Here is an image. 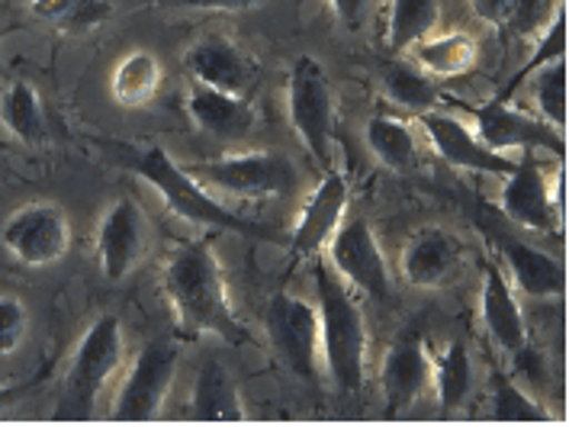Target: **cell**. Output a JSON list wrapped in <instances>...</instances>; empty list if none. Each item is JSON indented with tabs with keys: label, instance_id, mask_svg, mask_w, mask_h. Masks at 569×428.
Instances as JSON below:
<instances>
[{
	"label": "cell",
	"instance_id": "6da1fadb",
	"mask_svg": "<svg viewBox=\"0 0 569 428\" xmlns=\"http://www.w3.org/2000/svg\"><path fill=\"white\" fill-rule=\"evenodd\" d=\"M164 300L171 306L174 329L187 341L219 338L226 345H251V329L232 306L226 271L219 265L216 245L207 236L178 245L164 265Z\"/></svg>",
	"mask_w": 569,
	"mask_h": 428
},
{
	"label": "cell",
	"instance_id": "7a4b0ae2",
	"mask_svg": "<svg viewBox=\"0 0 569 428\" xmlns=\"http://www.w3.org/2000/svg\"><path fill=\"white\" fill-rule=\"evenodd\" d=\"M113 152H117V161L122 168L132 171L139 181L149 183L151 190H158L164 207L180 216L183 222L210 229V232H239V236H251V239H264V242H287V239L273 236V229L264 222L244 219L236 210L222 207L203 183L174 161V155L164 146H158V142H149V146L113 142Z\"/></svg>",
	"mask_w": 569,
	"mask_h": 428
},
{
	"label": "cell",
	"instance_id": "3957f363",
	"mask_svg": "<svg viewBox=\"0 0 569 428\" xmlns=\"http://www.w3.org/2000/svg\"><path fill=\"white\" fill-rule=\"evenodd\" d=\"M312 280L319 297V348L331 387L345 397L363 390L367 380V319L351 287L331 271L322 258L312 261Z\"/></svg>",
	"mask_w": 569,
	"mask_h": 428
},
{
	"label": "cell",
	"instance_id": "277c9868",
	"mask_svg": "<svg viewBox=\"0 0 569 428\" xmlns=\"http://www.w3.org/2000/svg\"><path fill=\"white\" fill-rule=\"evenodd\" d=\"M122 351H126V332L117 312H103L88 326L81 336L71 365L61 384V397L56 402V412L61 419H88L93 416L103 387L110 377L120 370Z\"/></svg>",
	"mask_w": 569,
	"mask_h": 428
},
{
	"label": "cell",
	"instance_id": "5b68a950",
	"mask_svg": "<svg viewBox=\"0 0 569 428\" xmlns=\"http://www.w3.org/2000/svg\"><path fill=\"white\" fill-rule=\"evenodd\" d=\"M207 190L239 197V200H273L290 197L300 183L297 165L280 152L254 149V152H236L226 158H212L200 165H183Z\"/></svg>",
	"mask_w": 569,
	"mask_h": 428
},
{
	"label": "cell",
	"instance_id": "8992f818",
	"mask_svg": "<svg viewBox=\"0 0 569 428\" xmlns=\"http://www.w3.org/2000/svg\"><path fill=\"white\" fill-rule=\"evenodd\" d=\"M287 110L302 149L322 165V171L335 168V93L322 61L312 56H300L293 61Z\"/></svg>",
	"mask_w": 569,
	"mask_h": 428
},
{
	"label": "cell",
	"instance_id": "52a82bcc",
	"mask_svg": "<svg viewBox=\"0 0 569 428\" xmlns=\"http://www.w3.org/2000/svg\"><path fill=\"white\" fill-rule=\"evenodd\" d=\"M502 213L515 226L538 232V236H560L563 229V171L557 178H547V168L535 152L521 155L515 161L502 193H499Z\"/></svg>",
	"mask_w": 569,
	"mask_h": 428
},
{
	"label": "cell",
	"instance_id": "ba28073f",
	"mask_svg": "<svg viewBox=\"0 0 569 428\" xmlns=\"http://www.w3.org/2000/svg\"><path fill=\"white\" fill-rule=\"evenodd\" d=\"M329 261L331 271L367 300L373 303L392 300V271L370 219L355 216L338 226L329 242Z\"/></svg>",
	"mask_w": 569,
	"mask_h": 428
},
{
	"label": "cell",
	"instance_id": "9c48e42d",
	"mask_svg": "<svg viewBox=\"0 0 569 428\" xmlns=\"http://www.w3.org/2000/svg\"><path fill=\"white\" fill-rule=\"evenodd\" d=\"M178 374V345L168 338H151L136 355V365L126 374L122 387L113 397V419L117 422H149L164 409Z\"/></svg>",
	"mask_w": 569,
	"mask_h": 428
},
{
	"label": "cell",
	"instance_id": "30bf717a",
	"mask_svg": "<svg viewBox=\"0 0 569 428\" xmlns=\"http://www.w3.org/2000/svg\"><path fill=\"white\" fill-rule=\"evenodd\" d=\"M0 245L30 268H49L61 261L71 248V222L59 203L39 200L23 203L20 210L3 219L0 226Z\"/></svg>",
	"mask_w": 569,
	"mask_h": 428
},
{
	"label": "cell",
	"instance_id": "8fae6325",
	"mask_svg": "<svg viewBox=\"0 0 569 428\" xmlns=\"http://www.w3.org/2000/svg\"><path fill=\"white\" fill-rule=\"evenodd\" d=\"M268 338L280 361L300 380H319V309L290 290H277L268 303Z\"/></svg>",
	"mask_w": 569,
	"mask_h": 428
},
{
	"label": "cell",
	"instance_id": "7c38bea8",
	"mask_svg": "<svg viewBox=\"0 0 569 428\" xmlns=\"http://www.w3.org/2000/svg\"><path fill=\"white\" fill-rule=\"evenodd\" d=\"M467 113L477 120V139L492 152H550L557 161H563L567 155V139L557 129H550L547 122L525 110H515L509 100L492 97L482 107H470Z\"/></svg>",
	"mask_w": 569,
	"mask_h": 428
},
{
	"label": "cell",
	"instance_id": "4fadbf2b",
	"mask_svg": "<svg viewBox=\"0 0 569 428\" xmlns=\"http://www.w3.org/2000/svg\"><path fill=\"white\" fill-rule=\"evenodd\" d=\"M97 265L110 283H120L139 268L149 248V222L132 197H120L107 207L97 226Z\"/></svg>",
	"mask_w": 569,
	"mask_h": 428
},
{
	"label": "cell",
	"instance_id": "5bb4252c",
	"mask_svg": "<svg viewBox=\"0 0 569 428\" xmlns=\"http://www.w3.org/2000/svg\"><path fill=\"white\" fill-rule=\"evenodd\" d=\"M183 68L190 81L210 84L216 91L239 93V97H248L261 78V64L251 59L236 39L222 32H207L197 42H190L183 52Z\"/></svg>",
	"mask_w": 569,
	"mask_h": 428
},
{
	"label": "cell",
	"instance_id": "9a60e30c",
	"mask_svg": "<svg viewBox=\"0 0 569 428\" xmlns=\"http://www.w3.org/2000/svg\"><path fill=\"white\" fill-rule=\"evenodd\" d=\"M348 203H351L348 178L338 168H329L326 178L319 181V187L306 197L300 219H297V226H293V232L287 239L290 258L293 261L319 258L322 248L331 242V236L338 232V226L345 222Z\"/></svg>",
	"mask_w": 569,
	"mask_h": 428
},
{
	"label": "cell",
	"instance_id": "2e32d148",
	"mask_svg": "<svg viewBox=\"0 0 569 428\" xmlns=\"http://www.w3.org/2000/svg\"><path fill=\"white\" fill-rule=\"evenodd\" d=\"M421 129L431 142V149L441 155V161H448L460 171H473V175H489V178H506L515 161L509 155L486 149L477 132L463 120L441 113V110H428L419 117Z\"/></svg>",
	"mask_w": 569,
	"mask_h": 428
},
{
	"label": "cell",
	"instance_id": "e0dca14e",
	"mask_svg": "<svg viewBox=\"0 0 569 428\" xmlns=\"http://www.w3.org/2000/svg\"><path fill=\"white\" fill-rule=\"evenodd\" d=\"M402 277L406 283L419 287V290H438L448 287L453 277L460 275L463 268V242L441 226H425L419 232H412L402 255Z\"/></svg>",
	"mask_w": 569,
	"mask_h": 428
},
{
	"label": "cell",
	"instance_id": "ac0fdd59",
	"mask_svg": "<svg viewBox=\"0 0 569 428\" xmlns=\"http://www.w3.org/2000/svg\"><path fill=\"white\" fill-rule=\"evenodd\" d=\"M380 387L390 412H406L431 387V355L416 329H406L390 345L380 370Z\"/></svg>",
	"mask_w": 569,
	"mask_h": 428
},
{
	"label": "cell",
	"instance_id": "d6986e66",
	"mask_svg": "<svg viewBox=\"0 0 569 428\" xmlns=\"http://www.w3.org/2000/svg\"><path fill=\"white\" fill-rule=\"evenodd\" d=\"M183 107H187L190 120L200 132H207L212 139H226V142L244 139L258 122V113L248 103V97L216 91V88L200 84V81L187 84V103Z\"/></svg>",
	"mask_w": 569,
	"mask_h": 428
},
{
	"label": "cell",
	"instance_id": "ffe728a7",
	"mask_svg": "<svg viewBox=\"0 0 569 428\" xmlns=\"http://www.w3.org/2000/svg\"><path fill=\"white\" fill-rule=\"evenodd\" d=\"M480 316L489 338L506 351L515 355L521 345H528V326L525 312L515 297V287L499 265L482 268V290H480Z\"/></svg>",
	"mask_w": 569,
	"mask_h": 428
},
{
	"label": "cell",
	"instance_id": "44dd1931",
	"mask_svg": "<svg viewBox=\"0 0 569 428\" xmlns=\"http://www.w3.org/2000/svg\"><path fill=\"white\" fill-rule=\"evenodd\" d=\"M499 258L509 268L511 287H518L521 293L535 297V300H550V297H563L567 290V268L560 258L540 251L535 245L499 236Z\"/></svg>",
	"mask_w": 569,
	"mask_h": 428
},
{
	"label": "cell",
	"instance_id": "7402d4cb",
	"mask_svg": "<svg viewBox=\"0 0 569 428\" xmlns=\"http://www.w3.org/2000/svg\"><path fill=\"white\" fill-rule=\"evenodd\" d=\"M190 416L200 422H241L244 402L232 370L222 361H207L193 377Z\"/></svg>",
	"mask_w": 569,
	"mask_h": 428
},
{
	"label": "cell",
	"instance_id": "603a6c76",
	"mask_svg": "<svg viewBox=\"0 0 569 428\" xmlns=\"http://www.w3.org/2000/svg\"><path fill=\"white\" fill-rule=\"evenodd\" d=\"M0 126L23 146L39 149L49 142V120H46V107L42 97L32 88L30 81L17 78L10 81L0 93Z\"/></svg>",
	"mask_w": 569,
	"mask_h": 428
},
{
	"label": "cell",
	"instance_id": "cb8c5ba5",
	"mask_svg": "<svg viewBox=\"0 0 569 428\" xmlns=\"http://www.w3.org/2000/svg\"><path fill=\"white\" fill-rule=\"evenodd\" d=\"M412 59L419 64L425 74H431L435 81L441 78H463L477 68V59H480V46L473 36L467 32H441V36H428L416 42L412 49Z\"/></svg>",
	"mask_w": 569,
	"mask_h": 428
},
{
	"label": "cell",
	"instance_id": "d4e9b609",
	"mask_svg": "<svg viewBox=\"0 0 569 428\" xmlns=\"http://www.w3.org/2000/svg\"><path fill=\"white\" fill-rule=\"evenodd\" d=\"M363 136H367L370 152L377 155V161L383 168H390L396 175L419 171V139L406 120H396L390 113H377L367 120Z\"/></svg>",
	"mask_w": 569,
	"mask_h": 428
},
{
	"label": "cell",
	"instance_id": "484cf974",
	"mask_svg": "<svg viewBox=\"0 0 569 428\" xmlns=\"http://www.w3.org/2000/svg\"><path fill=\"white\" fill-rule=\"evenodd\" d=\"M431 387L445 412H457L473 394V361L460 338H450L445 351L431 358Z\"/></svg>",
	"mask_w": 569,
	"mask_h": 428
},
{
	"label": "cell",
	"instance_id": "4316f807",
	"mask_svg": "<svg viewBox=\"0 0 569 428\" xmlns=\"http://www.w3.org/2000/svg\"><path fill=\"white\" fill-rule=\"evenodd\" d=\"M161 84H164V64L146 49H136L113 68L110 93L120 107H146L158 97Z\"/></svg>",
	"mask_w": 569,
	"mask_h": 428
},
{
	"label": "cell",
	"instance_id": "83f0119b",
	"mask_svg": "<svg viewBox=\"0 0 569 428\" xmlns=\"http://www.w3.org/2000/svg\"><path fill=\"white\" fill-rule=\"evenodd\" d=\"M383 91L392 103H399L402 110H409L416 117L428 113V110H438V103H441L438 81L431 74H425L416 61H406L399 56H392L383 64Z\"/></svg>",
	"mask_w": 569,
	"mask_h": 428
},
{
	"label": "cell",
	"instance_id": "f1b7e54d",
	"mask_svg": "<svg viewBox=\"0 0 569 428\" xmlns=\"http://www.w3.org/2000/svg\"><path fill=\"white\" fill-rule=\"evenodd\" d=\"M30 13L64 36H84L113 17V0H30Z\"/></svg>",
	"mask_w": 569,
	"mask_h": 428
},
{
	"label": "cell",
	"instance_id": "f546056e",
	"mask_svg": "<svg viewBox=\"0 0 569 428\" xmlns=\"http://www.w3.org/2000/svg\"><path fill=\"white\" fill-rule=\"evenodd\" d=\"M441 17V0H392L387 20V49L390 56L409 52L416 42L428 39Z\"/></svg>",
	"mask_w": 569,
	"mask_h": 428
},
{
	"label": "cell",
	"instance_id": "4dcf8cb0",
	"mask_svg": "<svg viewBox=\"0 0 569 428\" xmlns=\"http://www.w3.org/2000/svg\"><path fill=\"white\" fill-rule=\"evenodd\" d=\"M489 416L496 422H547V409L531 397L506 370H492L489 377Z\"/></svg>",
	"mask_w": 569,
	"mask_h": 428
},
{
	"label": "cell",
	"instance_id": "1f68e13d",
	"mask_svg": "<svg viewBox=\"0 0 569 428\" xmlns=\"http://www.w3.org/2000/svg\"><path fill=\"white\" fill-rule=\"evenodd\" d=\"M531 78H535L531 97L538 107V120L563 136V129H567V59L543 64Z\"/></svg>",
	"mask_w": 569,
	"mask_h": 428
},
{
	"label": "cell",
	"instance_id": "d6a6232c",
	"mask_svg": "<svg viewBox=\"0 0 569 428\" xmlns=\"http://www.w3.org/2000/svg\"><path fill=\"white\" fill-rule=\"evenodd\" d=\"M557 59H567V10H563V3L553 7V17L547 20V27L540 32V42L538 49H535V56L511 74L509 84L499 93V100H511V93L518 91L538 68H543V64H550V61Z\"/></svg>",
	"mask_w": 569,
	"mask_h": 428
},
{
	"label": "cell",
	"instance_id": "836d02e7",
	"mask_svg": "<svg viewBox=\"0 0 569 428\" xmlns=\"http://www.w3.org/2000/svg\"><path fill=\"white\" fill-rule=\"evenodd\" d=\"M30 329V309L20 297L3 293L0 297V355H13Z\"/></svg>",
	"mask_w": 569,
	"mask_h": 428
},
{
	"label": "cell",
	"instance_id": "e575fe53",
	"mask_svg": "<svg viewBox=\"0 0 569 428\" xmlns=\"http://www.w3.org/2000/svg\"><path fill=\"white\" fill-rule=\"evenodd\" d=\"M550 7H553V0H515V13H511L509 27L518 36L543 30L547 20H550Z\"/></svg>",
	"mask_w": 569,
	"mask_h": 428
},
{
	"label": "cell",
	"instance_id": "d590c367",
	"mask_svg": "<svg viewBox=\"0 0 569 428\" xmlns=\"http://www.w3.org/2000/svg\"><path fill=\"white\" fill-rule=\"evenodd\" d=\"M470 7L489 27H509L511 13H515V0H470Z\"/></svg>",
	"mask_w": 569,
	"mask_h": 428
},
{
	"label": "cell",
	"instance_id": "8d00e7d4",
	"mask_svg": "<svg viewBox=\"0 0 569 428\" xmlns=\"http://www.w3.org/2000/svg\"><path fill=\"white\" fill-rule=\"evenodd\" d=\"M161 7H178V10H251L264 0H154Z\"/></svg>",
	"mask_w": 569,
	"mask_h": 428
},
{
	"label": "cell",
	"instance_id": "74e56055",
	"mask_svg": "<svg viewBox=\"0 0 569 428\" xmlns=\"http://www.w3.org/2000/svg\"><path fill=\"white\" fill-rule=\"evenodd\" d=\"M331 3V13L348 27V30H358L360 23H363V17H367V7H370V0H329Z\"/></svg>",
	"mask_w": 569,
	"mask_h": 428
},
{
	"label": "cell",
	"instance_id": "f35d334b",
	"mask_svg": "<svg viewBox=\"0 0 569 428\" xmlns=\"http://www.w3.org/2000/svg\"><path fill=\"white\" fill-rule=\"evenodd\" d=\"M27 390H30L27 384H0V416L27 397Z\"/></svg>",
	"mask_w": 569,
	"mask_h": 428
}]
</instances>
